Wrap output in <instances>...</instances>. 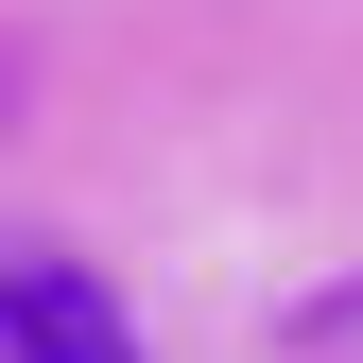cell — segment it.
Masks as SVG:
<instances>
[{
  "mask_svg": "<svg viewBox=\"0 0 363 363\" xmlns=\"http://www.w3.org/2000/svg\"><path fill=\"white\" fill-rule=\"evenodd\" d=\"M0 363H139V329H121V294L86 277L69 242H18V277H0Z\"/></svg>",
  "mask_w": 363,
  "mask_h": 363,
  "instance_id": "cell-1",
  "label": "cell"
}]
</instances>
